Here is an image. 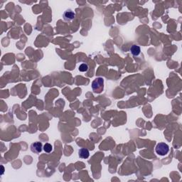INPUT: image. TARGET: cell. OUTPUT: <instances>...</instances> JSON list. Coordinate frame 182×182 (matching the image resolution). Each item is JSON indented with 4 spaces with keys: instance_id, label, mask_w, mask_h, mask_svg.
<instances>
[{
    "instance_id": "6",
    "label": "cell",
    "mask_w": 182,
    "mask_h": 182,
    "mask_svg": "<svg viewBox=\"0 0 182 182\" xmlns=\"http://www.w3.org/2000/svg\"><path fill=\"white\" fill-rule=\"evenodd\" d=\"M130 51L132 54L133 55H140V52H141V48H140L139 46L133 45V46H132V47L130 48Z\"/></svg>"
},
{
    "instance_id": "8",
    "label": "cell",
    "mask_w": 182,
    "mask_h": 182,
    "mask_svg": "<svg viewBox=\"0 0 182 182\" xmlns=\"http://www.w3.org/2000/svg\"><path fill=\"white\" fill-rule=\"evenodd\" d=\"M79 70L81 72H86L88 70V65L86 63H82L81 65H80L78 68Z\"/></svg>"
},
{
    "instance_id": "2",
    "label": "cell",
    "mask_w": 182,
    "mask_h": 182,
    "mask_svg": "<svg viewBox=\"0 0 182 182\" xmlns=\"http://www.w3.org/2000/svg\"><path fill=\"white\" fill-rule=\"evenodd\" d=\"M155 152L157 155L160 156H164L167 155L169 152V147L167 144L164 142H159L156 146Z\"/></svg>"
},
{
    "instance_id": "1",
    "label": "cell",
    "mask_w": 182,
    "mask_h": 182,
    "mask_svg": "<svg viewBox=\"0 0 182 182\" xmlns=\"http://www.w3.org/2000/svg\"><path fill=\"white\" fill-rule=\"evenodd\" d=\"M92 89L95 93H101L104 90V79L103 78H96L92 83Z\"/></svg>"
},
{
    "instance_id": "7",
    "label": "cell",
    "mask_w": 182,
    "mask_h": 182,
    "mask_svg": "<svg viewBox=\"0 0 182 182\" xmlns=\"http://www.w3.org/2000/svg\"><path fill=\"white\" fill-rule=\"evenodd\" d=\"M52 150H53V147H52L51 144L49 143L45 144L44 146V150L45 152H46V153H50V152L52 151Z\"/></svg>"
},
{
    "instance_id": "5",
    "label": "cell",
    "mask_w": 182,
    "mask_h": 182,
    "mask_svg": "<svg viewBox=\"0 0 182 182\" xmlns=\"http://www.w3.org/2000/svg\"><path fill=\"white\" fill-rule=\"evenodd\" d=\"M78 155L81 159H88L90 156L89 150L86 148H81L78 151Z\"/></svg>"
},
{
    "instance_id": "4",
    "label": "cell",
    "mask_w": 182,
    "mask_h": 182,
    "mask_svg": "<svg viewBox=\"0 0 182 182\" xmlns=\"http://www.w3.org/2000/svg\"><path fill=\"white\" fill-rule=\"evenodd\" d=\"M30 148L31 151H32V152L36 154H39L40 152H41V151H42V143L40 142H36L32 144Z\"/></svg>"
},
{
    "instance_id": "3",
    "label": "cell",
    "mask_w": 182,
    "mask_h": 182,
    "mask_svg": "<svg viewBox=\"0 0 182 182\" xmlns=\"http://www.w3.org/2000/svg\"><path fill=\"white\" fill-rule=\"evenodd\" d=\"M63 19L66 22H70L73 19H74L76 17V14L71 9H67L63 12Z\"/></svg>"
}]
</instances>
